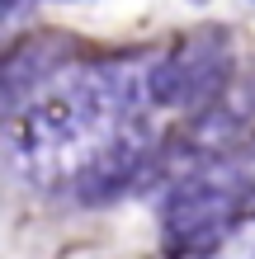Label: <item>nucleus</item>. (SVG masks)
<instances>
[{"mask_svg": "<svg viewBox=\"0 0 255 259\" xmlns=\"http://www.w3.org/2000/svg\"><path fill=\"white\" fill-rule=\"evenodd\" d=\"M241 175L232 170H199L189 179H179L170 189L166 207H161V231L175 250H203L208 240H222V231L232 226L236 207H241Z\"/></svg>", "mask_w": 255, "mask_h": 259, "instance_id": "nucleus-1", "label": "nucleus"}, {"mask_svg": "<svg viewBox=\"0 0 255 259\" xmlns=\"http://www.w3.org/2000/svg\"><path fill=\"white\" fill-rule=\"evenodd\" d=\"M227 75H232V48L222 33L208 28L194 42L166 52L147 71V99L161 104V109H179V104L185 109H203V104H213L222 95Z\"/></svg>", "mask_w": 255, "mask_h": 259, "instance_id": "nucleus-2", "label": "nucleus"}, {"mask_svg": "<svg viewBox=\"0 0 255 259\" xmlns=\"http://www.w3.org/2000/svg\"><path fill=\"white\" fill-rule=\"evenodd\" d=\"M147 160H152V142H147V132L128 118L123 132L109 137V142H104V151H99V156L76 175V198H81L85 207H104V203H114L123 189H132V184L142 179Z\"/></svg>", "mask_w": 255, "mask_h": 259, "instance_id": "nucleus-3", "label": "nucleus"}, {"mask_svg": "<svg viewBox=\"0 0 255 259\" xmlns=\"http://www.w3.org/2000/svg\"><path fill=\"white\" fill-rule=\"evenodd\" d=\"M71 57V38L62 33H33L0 57V95H33L43 80H52Z\"/></svg>", "mask_w": 255, "mask_h": 259, "instance_id": "nucleus-4", "label": "nucleus"}, {"mask_svg": "<svg viewBox=\"0 0 255 259\" xmlns=\"http://www.w3.org/2000/svg\"><path fill=\"white\" fill-rule=\"evenodd\" d=\"M255 118V71H246L241 80L222 85V95L213 104H203L199 113V132H232Z\"/></svg>", "mask_w": 255, "mask_h": 259, "instance_id": "nucleus-5", "label": "nucleus"}, {"mask_svg": "<svg viewBox=\"0 0 255 259\" xmlns=\"http://www.w3.org/2000/svg\"><path fill=\"white\" fill-rule=\"evenodd\" d=\"M19 5H24V0H0V19H5V14H14Z\"/></svg>", "mask_w": 255, "mask_h": 259, "instance_id": "nucleus-6", "label": "nucleus"}, {"mask_svg": "<svg viewBox=\"0 0 255 259\" xmlns=\"http://www.w3.org/2000/svg\"><path fill=\"white\" fill-rule=\"evenodd\" d=\"M194 5H203V0H194Z\"/></svg>", "mask_w": 255, "mask_h": 259, "instance_id": "nucleus-7", "label": "nucleus"}]
</instances>
